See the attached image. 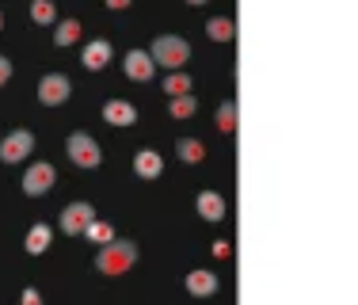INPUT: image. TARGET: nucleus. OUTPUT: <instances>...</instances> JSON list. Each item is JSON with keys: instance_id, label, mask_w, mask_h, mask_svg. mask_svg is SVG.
I'll list each match as a JSON object with an SVG mask.
<instances>
[{"instance_id": "obj_20", "label": "nucleus", "mask_w": 358, "mask_h": 305, "mask_svg": "<svg viewBox=\"0 0 358 305\" xmlns=\"http://www.w3.org/2000/svg\"><path fill=\"white\" fill-rule=\"evenodd\" d=\"M80 38V23L76 19H57V31H53V42L57 46H73Z\"/></svg>"}, {"instance_id": "obj_12", "label": "nucleus", "mask_w": 358, "mask_h": 305, "mask_svg": "<svg viewBox=\"0 0 358 305\" xmlns=\"http://www.w3.org/2000/svg\"><path fill=\"white\" fill-rule=\"evenodd\" d=\"M195 210L202 214L206 221H221V218H225V198H221L217 191H198Z\"/></svg>"}, {"instance_id": "obj_4", "label": "nucleus", "mask_w": 358, "mask_h": 305, "mask_svg": "<svg viewBox=\"0 0 358 305\" xmlns=\"http://www.w3.org/2000/svg\"><path fill=\"white\" fill-rule=\"evenodd\" d=\"M53 183H57V172H53L50 160H38V164H30L27 172H23V191H27V195H50Z\"/></svg>"}, {"instance_id": "obj_6", "label": "nucleus", "mask_w": 358, "mask_h": 305, "mask_svg": "<svg viewBox=\"0 0 358 305\" xmlns=\"http://www.w3.org/2000/svg\"><path fill=\"white\" fill-rule=\"evenodd\" d=\"M30 149H35L30 130H15V134H8L4 141H0V160H4V164H19V160H27Z\"/></svg>"}, {"instance_id": "obj_27", "label": "nucleus", "mask_w": 358, "mask_h": 305, "mask_svg": "<svg viewBox=\"0 0 358 305\" xmlns=\"http://www.w3.org/2000/svg\"><path fill=\"white\" fill-rule=\"evenodd\" d=\"M187 4H195V8H198V4H210V0H187Z\"/></svg>"}, {"instance_id": "obj_7", "label": "nucleus", "mask_w": 358, "mask_h": 305, "mask_svg": "<svg viewBox=\"0 0 358 305\" xmlns=\"http://www.w3.org/2000/svg\"><path fill=\"white\" fill-rule=\"evenodd\" d=\"M96 218V210H91V202H73L61 210V233L65 236H80L84 229H88V221Z\"/></svg>"}, {"instance_id": "obj_5", "label": "nucleus", "mask_w": 358, "mask_h": 305, "mask_svg": "<svg viewBox=\"0 0 358 305\" xmlns=\"http://www.w3.org/2000/svg\"><path fill=\"white\" fill-rule=\"evenodd\" d=\"M69 92H73V84H69L65 73H46L42 80H38V103L46 107H57L69 99Z\"/></svg>"}, {"instance_id": "obj_19", "label": "nucleus", "mask_w": 358, "mask_h": 305, "mask_svg": "<svg viewBox=\"0 0 358 305\" xmlns=\"http://www.w3.org/2000/svg\"><path fill=\"white\" fill-rule=\"evenodd\" d=\"M168 111H172V119H190V114L198 111V99L190 96V92L187 96H172L168 99Z\"/></svg>"}, {"instance_id": "obj_9", "label": "nucleus", "mask_w": 358, "mask_h": 305, "mask_svg": "<svg viewBox=\"0 0 358 305\" xmlns=\"http://www.w3.org/2000/svg\"><path fill=\"white\" fill-rule=\"evenodd\" d=\"M80 61H84V69H91V73L107 69V61H111V42H107V38L88 42V46H84V53H80Z\"/></svg>"}, {"instance_id": "obj_22", "label": "nucleus", "mask_w": 358, "mask_h": 305, "mask_svg": "<svg viewBox=\"0 0 358 305\" xmlns=\"http://www.w3.org/2000/svg\"><path fill=\"white\" fill-rule=\"evenodd\" d=\"M217 130H221V134H233V130H236V103H233V99L217 107Z\"/></svg>"}, {"instance_id": "obj_23", "label": "nucleus", "mask_w": 358, "mask_h": 305, "mask_svg": "<svg viewBox=\"0 0 358 305\" xmlns=\"http://www.w3.org/2000/svg\"><path fill=\"white\" fill-rule=\"evenodd\" d=\"M19 305H42V294H38L35 286H27V290H23V297H19Z\"/></svg>"}, {"instance_id": "obj_21", "label": "nucleus", "mask_w": 358, "mask_h": 305, "mask_svg": "<svg viewBox=\"0 0 358 305\" xmlns=\"http://www.w3.org/2000/svg\"><path fill=\"white\" fill-rule=\"evenodd\" d=\"M164 92H168V99H172V96H187V92H190V76L179 73V69H175V73H168Z\"/></svg>"}, {"instance_id": "obj_10", "label": "nucleus", "mask_w": 358, "mask_h": 305, "mask_svg": "<svg viewBox=\"0 0 358 305\" xmlns=\"http://www.w3.org/2000/svg\"><path fill=\"white\" fill-rule=\"evenodd\" d=\"M134 172L141 175V180H160V172H164V157H160L156 149H141L134 157Z\"/></svg>"}, {"instance_id": "obj_15", "label": "nucleus", "mask_w": 358, "mask_h": 305, "mask_svg": "<svg viewBox=\"0 0 358 305\" xmlns=\"http://www.w3.org/2000/svg\"><path fill=\"white\" fill-rule=\"evenodd\" d=\"M206 35H210L213 42H233V38H236V23L229 19V15H213V19L206 23Z\"/></svg>"}, {"instance_id": "obj_18", "label": "nucleus", "mask_w": 358, "mask_h": 305, "mask_svg": "<svg viewBox=\"0 0 358 305\" xmlns=\"http://www.w3.org/2000/svg\"><path fill=\"white\" fill-rule=\"evenodd\" d=\"M30 19H35L38 27L57 23V8H53V0H30Z\"/></svg>"}, {"instance_id": "obj_11", "label": "nucleus", "mask_w": 358, "mask_h": 305, "mask_svg": "<svg viewBox=\"0 0 358 305\" xmlns=\"http://www.w3.org/2000/svg\"><path fill=\"white\" fill-rule=\"evenodd\" d=\"M122 69H126L129 80H149L156 65H152V58H149L145 50H129V53H126V61H122Z\"/></svg>"}, {"instance_id": "obj_28", "label": "nucleus", "mask_w": 358, "mask_h": 305, "mask_svg": "<svg viewBox=\"0 0 358 305\" xmlns=\"http://www.w3.org/2000/svg\"><path fill=\"white\" fill-rule=\"evenodd\" d=\"M0 31H4V15H0Z\"/></svg>"}, {"instance_id": "obj_17", "label": "nucleus", "mask_w": 358, "mask_h": 305, "mask_svg": "<svg viewBox=\"0 0 358 305\" xmlns=\"http://www.w3.org/2000/svg\"><path fill=\"white\" fill-rule=\"evenodd\" d=\"M175 152H179L187 164H198V160L206 157V145L198 141V137H179V141H175Z\"/></svg>"}, {"instance_id": "obj_3", "label": "nucleus", "mask_w": 358, "mask_h": 305, "mask_svg": "<svg viewBox=\"0 0 358 305\" xmlns=\"http://www.w3.org/2000/svg\"><path fill=\"white\" fill-rule=\"evenodd\" d=\"M65 152H69V160H73L76 168H99L103 164V152H99L96 137H88V134H73L65 141Z\"/></svg>"}, {"instance_id": "obj_2", "label": "nucleus", "mask_w": 358, "mask_h": 305, "mask_svg": "<svg viewBox=\"0 0 358 305\" xmlns=\"http://www.w3.org/2000/svg\"><path fill=\"white\" fill-rule=\"evenodd\" d=\"M149 58H152V65H164V69H183V65H187V58H190V46L183 42L179 35H160L156 42H152Z\"/></svg>"}, {"instance_id": "obj_25", "label": "nucleus", "mask_w": 358, "mask_h": 305, "mask_svg": "<svg viewBox=\"0 0 358 305\" xmlns=\"http://www.w3.org/2000/svg\"><path fill=\"white\" fill-rule=\"evenodd\" d=\"M213 256H217V259H229V241H213Z\"/></svg>"}, {"instance_id": "obj_8", "label": "nucleus", "mask_w": 358, "mask_h": 305, "mask_svg": "<svg viewBox=\"0 0 358 305\" xmlns=\"http://www.w3.org/2000/svg\"><path fill=\"white\" fill-rule=\"evenodd\" d=\"M103 122H111V126H134L137 107L126 103V99H107L103 103Z\"/></svg>"}, {"instance_id": "obj_24", "label": "nucleus", "mask_w": 358, "mask_h": 305, "mask_svg": "<svg viewBox=\"0 0 358 305\" xmlns=\"http://www.w3.org/2000/svg\"><path fill=\"white\" fill-rule=\"evenodd\" d=\"M8 80H12V61H8V58H0V88H4Z\"/></svg>"}, {"instance_id": "obj_16", "label": "nucleus", "mask_w": 358, "mask_h": 305, "mask_svg": "<svg viewBox=\"0 0 358 305\" xmlns=\"http://www.w3.org/2000/svg\"><path fill=\"white\" fill-rule=\"evenodd\" d=\"M80 236H88L91 244H111L114 241V225H111V221H103V218H91L88 229H84Z\"/></svg>"}, {"instance_id": "obj_14", "label": "nucleus", "mask_w": 358, "mask_h": 305, "mask_svg": "<svg viewBox=\"0 0 358 305\" xmlns=\"http://www.w3.org/2000/svg\"><path fill=\"white\" fill-rule=\"evenodd\" d=\"M50 244H53V233H50V225H46V221L30 225V233H27V252H30V256H42Z\"/></svg>"}, {"instance_id": "obj_13", "label": "nucleus", "mask_w": 358, "mask_h": 305, "mask_svg": "<svg viewBox=\"0 0 358 305\" xmlns=\"http://www.w3.org/2000/svg\"><path fill=\"white\" fill-rule=\"evenodd\" d=\"M183 286H187L190 297H210L213 290H217V274L213 271H190L187 279H183Z\"/></svg>"}, {"instance_id": "obj_1", "label": "nucleus", "mask_w": 358, "mask_h": 305, "mask_svg": "<svg viewBox=\"0 0 358 305\" xmlns=\"http://www.w3.org/2000/svg\"><path fill=\"white\" fill-rule=\"evenodd\" d=\"M137 263V244L134 241H111V244H99L96 252V267L99 274H126L129 267Z\"/></svg>"}, {"instance_id": "obj_26", "label": "nucleus", "mask_w": 358, "mask_h": 305, "mask_svg": "<svg viewBox=\"0 0 358 305\" xmlns=\"http://www.w3.org/2000/svg\"><path fill=\"white\" fill-rule=\"evenodd\" d=\"M134 4V0H107V8H111V12H122V8H129Z\"/></svg>"}]
</instances>
